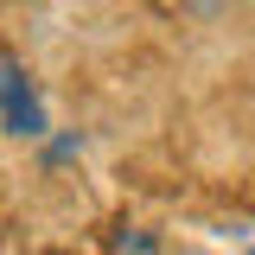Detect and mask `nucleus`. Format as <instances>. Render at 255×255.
Returning a JSON list of instances; mask_svg holds the SVG:
<instances>
[{
    "label": "nucleus",
    "instance_id": "1",
    "mask_svg": "<svg viewBox=\"0 0 255 255\" xmlns=\"http://www.w3.org/2000/svg\"><path fill=\"white\" fill-rule=\"evenodd\" d=\"M0 109H6V128L13 134H38L45 128V115H38V102H32L26 77L13 70V64H0Z\"/></svg>",
    "mask_w": 255,
    "mask_h": 255
}]
</instances>
